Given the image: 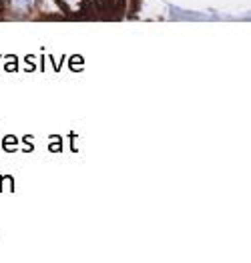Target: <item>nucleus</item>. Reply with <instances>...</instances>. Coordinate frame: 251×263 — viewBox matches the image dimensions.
<instances>
[{"label": "nucleus", "mask_w": 251, "mask_h": 263, "mask_svg": "<svg viewBox=\"0 0 251 263\" xmlns=\"http://www.w3.org/2000/svg\"><path fill=\"white\" fill-rule=\"evenodd\" d=\"M94 2V8L101 12L103 18H109V21H117L123 16V10H125V0H92Z\"/></svg>", "instance_id": "f257e3e1"}, {"label": "nucleus", "mask_w": 251, "mask_h": 263, "mask_svg": "<svg viewBox=\"0 0 251 263\" xmlns=\"http://www.w3.org/2000/svg\"><path fill=\"white\" fill-rule=\"evenodd\" d=\"M59 4H61V8L65 10V12H69L72 16H76V14H81L87 6V0H59Z\"/></svg>", "instance_id": "f03ea898"}]
</instances>
